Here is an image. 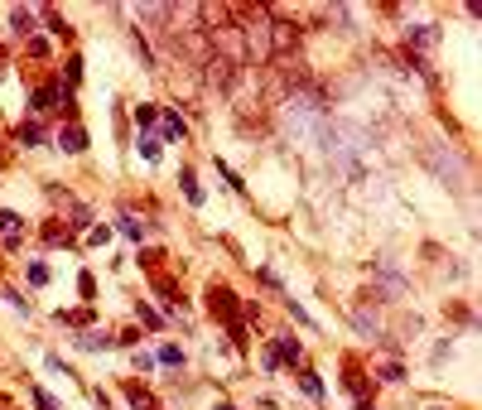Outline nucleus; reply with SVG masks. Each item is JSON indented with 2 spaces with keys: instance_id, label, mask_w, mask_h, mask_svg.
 <instances>
[{
  "instance_id": "1",
  "label": "nucleus",
  "mask_w": 482,
  "mask_h": 410,
  "mask_svg": "<svg viewBox=\"0 0 482 410\" xmlns=\"http://www.w3.org/2000/svg\"><path fill=\"white\" fill-rule=\"evenodd\" d=\"M207 44H212V49H217V58H222V63H232V68L246 58V34H241L236 24H212Z\"/></svg>"
},
{
  "instance_id": "2",
  "label": "nucleus",
  "mask_w": 482,
  "mask_h": 410,
  "mask_svg": "<svg viewBox=\"0 0 482 410\" xmlns=\"http://www.w3.org/2000/svg\"><path fill=\"white\" fill-rule=\"evenodd\" d=\"M232 78H236V68H232V63H222V58H207V63H203V83H207L212 92H222V97H227Z\"/></svg>"
},
{
  "instance_id": "3",
  "label": "nucleus",
  "mask_w": 482,
  "mask_h": 410,
  "mask_svg": "<svg viewBox=\"0 0 482 410\" xmlns=\"http://www.w3.org/2000/svg\"><path fill=\"white\" fill-rule=\"evenodd\" d=\"M299 357H304V352H299L294 343H275V357H270V367H299Z\"/></svg>"
},
{
  "instance_id": "4",
  "label": "nucleus",
  "mask_w": 482,
  "mask_h": 410,
  "mask_svg": "<svg viewBox=\"0 0 482 410\" xmlns=\"http://www.w3.org/2000/svg\"><path fill=\"white\" fill-rule=\"evenodd\" d=\"M58 323H68V328H87L92 314H87V309H58Z\"/></svg>"
},
{
  "instance_id": "5",
  "label": "nucleus",
  "mask_w": 482,
  "mask_h": 410,
  "mask_svg": "<svg viewBox=\"0 0 482 410\" xmlns=\"http://www.w3.org/2000/svg\"><path fill=\"white\" fill-rule=\"evenodd\" d=\"M377 290H381L386 300H395V295H400L405 285H400V275H395V271H381V280H377Z\"/></svg>"
},
{
  "instance_id": "6",
  "label": "nucleus",
  "mask_w": 482,
  "mask_h": 410,
  "mask_svg": "<svg viewBox=\"0 0 482 410\" xmlns=\"http://www.w3.org/2000/svg\"><path fill=\"white\" fill-rule=\"evenodd\" d=\"M184 135H189L184 116H174V111H169V116H164V140H184Z\"/></svg>"
},
{
  "instance_id": "7",
  "label": "nucleus",
  "mask_w": 482,
  "mask_h": 410,
  "mask_svg": "<svg viewBox=\"0 0 482 410\" xmlns=\"http://www.w3.org/2000/svg\"><path fill=\"white\" fill-rule=\"evenodd\" d=\"M58 140H63V150H73V155H78V150H87V135H83L78 126H68V130H63Z\"/></svg>"
},
{
  "instance_id": "8",
  "label": "nucleus",
  "mask_w": 482,
  "mask_h": 410,
  "mask_svg": "<svg viewBox=\"0 0 482 410\" xmlns=\"http://www.w3.org/2000/svg\"><path fill=\"white\" fill-rule=\"evenodd\" d=\"M0 237L15 246V237H19V217H15V212H0Z\"/></svg>"
},
{
  "instance_id": "9",
  "label": "nucleus",
  "mask_w": 482,
  "mask_h": 410,
  "mask_svg": "<svg viewBox=\"0 0 482 410\" xmlns=\"http://www.w3.org/2000/svg\"><path fill=\"white\" fill-rule=\"evenodd\" d=\"M410 39H415V44H420V53H429V49H434V39H439V34H434V29H429V24H424V29H410Z\"/></svg>"
},
{
  "instance_id": "10",
  "label": "nucleus",
  "mask_w": 482,
  "mask_h": 410,
  "mask_svg": "<svg viewBox=\"0 0 482 410\" xmlns=\"http://www.w3.org/2000/svg\"><path fill=\"white\" fill-rule=\"evenodd\" d=\"M357 328L372 333V338H381V323H377V314H367V309H357Z\"/></svg>"
},
{
  "instance_id": "11",
  "label": "nucleus",
  "mask_w": 482,
  "mask_h": 410,
  "mask_svg": "<svg viewBox=\"0 0 482 410\" xmlns=\"http://www.w3.org/2000/svg\"><path fill=\"white\" fill-rule=\"evenodd\" d=\"M179 184H184V194H189V203H203V189H198V179H193V169L179 174Z\"/></svg>"
},
{
  "instance_id": "12",
  "label": "nucleus",
  "mask_w": 482,
  "mask_h": 410,
  "mask_svg": "<svg viewBox=\"0 0 482 410\" xmlns=\"http://www.w3.org/2000/svg\"><path fill=\"white\" fill-rule=\"evenodd\" d=\"M299 386H304V396H313V401L323 396V382H318L313 372H304V377H299Z\"/></svg>"
},
{
  "instance_id": "13",
  "label": "nucleus",
  "mask_w": 482,
  "mask_h": 410,
  "mask_svg": "<svg viewBox=\"0 0 482 410\" xmlns=\"http://www.w3.org/2000/svg\"><path fill=\"white\" fill-rule=\"evenodd\" d=\"M155 121H160V111H155V106H140V111H135V126H140V130H150Z\"/></svg>"
},
{
  "instance_id": "14",
  "label": "nucleus",
  "mask_w": 482,
  "mask_h": 410,
  "mask_svg": "<svg viewBox=\"0 0 482 410\" xmlns=\"http://www.w3.org/2000/svg\"><path fill=\"white\" fill-rule=\"evenodd\" d=\"M116 222H121V232H126V237H130V241H140V222H135V217H130V212H121V217H116Z\"/></svg>"
},
{
  "instance_id": "15",
  "label": "nucleus",
  "mask_w": 482,
  "mask_h": 410,
  "mask_svg": "<svg viewBox=\"0 0 482 410\" xmlns=\"http://www.w3.org/2000/svg\"><path fill=\"white\" fill-rule=\"evenodd\" d=\"M29 285H49V266H44V261L29 266Z\"/></svg>"
},
{
  "instance_id": "16",
  "label": "nucleus",
  "mask_w": 482,
  "mask_h": 410,
  "mask_svg": "<svg viewBox=\"0 0 482 410\" xmlns=\"http://www.w3.org/2000/svg\"><path fill=\"white\" fill-rule=\"evenodd\" d=\"M68 217H73V222H87L92 212H87V203H78V198H68Z\"/></svg>"
},
{
  "instance_id": "17",
  "label": "nucleus",
  "mask_w": 482,
  "mask_h": 410,
  "mask_svg": "<svg viewBox=\"0 0 482 410\" xmlns=\"http://www.w3.org/2000/svg\"><path fill=\"white\" fill-rule=\"evenodd\" d=\"M29 396H34V406H39V410H58V406H53V396H49V391H44V386H34V391H29Z\"/></svg>"
},
{
  "instance_id": "18",
  "label": "nucleus",
  "mask_w": 482,
  "mask_h": 410,
  "mask_svg": "<svg viewBox=\"0 0 482 410\" xmlns=\"http://www.w3.org/2000/svg\"><path fill=\"white\" fill-rule=\"evenodd\" d=\"M160 362H164V367H184V352H179V348H164Z\"/></svg>"
},
{
  "instance_id": "19",
  "label": "nucleus",
  "mask_w": 482,
  "mask_h": 410,
  "mask_svg": "<svg viewBox=\"0 0 482 410\" xmlns=\"http://www.w3.org/2000/svg\"><path fill=\"white\" fill-rule=\"evenodd\" d=\"M10 24H15V29H29V24H34V15H29V10H15V15H10Z\"/></svg>"
},
{
  "instance_id": "20",
  "label": "nucleus",
  "mask_w": 482,
  "mask_h": 410,
  "mask_svg": "<svg viewBox=\"0 0 482 410\" xmlns=\"http://www.w3.org/2000/svg\"><path fill=\"white\" fill-rule=\"evenodd\" d=\"M140 155H145V160H160V140L145 135V140H140Z\"/></svg>"
},
{
  "instance_id": "21",
  "label": "nucleus",
  "mask_w": 482,
  "mask_h": 410,
  "mask_svg": "<svg viewBox=\"0 0 482 410\" xmlns=\"http://www.w3.org/2000/svg\"><path fill=\"white\" fill-rule=\"evenodd\" d=\"M140 323H145V328H160V323H164V318H160V314H155V309H145V305H140Z\"/></svg>"
},
{
  "instance_id": "22",
  "label": "nucleus",
  "mask_w": 482,
  "mask_h": 410,
  "mask_svg": "<svg viewBox=\"0 0 482 410\" xmlns=\"http://www.w3.org/2000/svg\"><path fill=\"white\" fill-rule=\"evenodd\" d=\"M78 343H83V348H106V333H83Z\"/></svg>"
},
{
  "instance_id": "23",
  "label": "nucleus",
  "mask_w": 482,
  "mask_h": 410,
  "mask_svg": "<svg viewBox=\"0 0 482 410\" xmlns=\"http://www.w3.org/2000/svg\"><path fill=\"white\" fill-rule=\"evenodd\" d=\"M101 241H111V232H106V227H92V232H87V246H101Z\"/></svg>"
},
{
  "instance_id": "24",
  "label": "nucleus",
  "mask_w": 482,
  "mask_h": 410,
  "mask_svg": "<svg viewBox=\"0 0 482 410\" xmlns=\"http://www.w3.org/2000/svg\"><path fill=\"white\" fill-rule=\"evenodd\" d=\"M362 410H372V406H362Z\"/></svg>"
}]
</instances>
